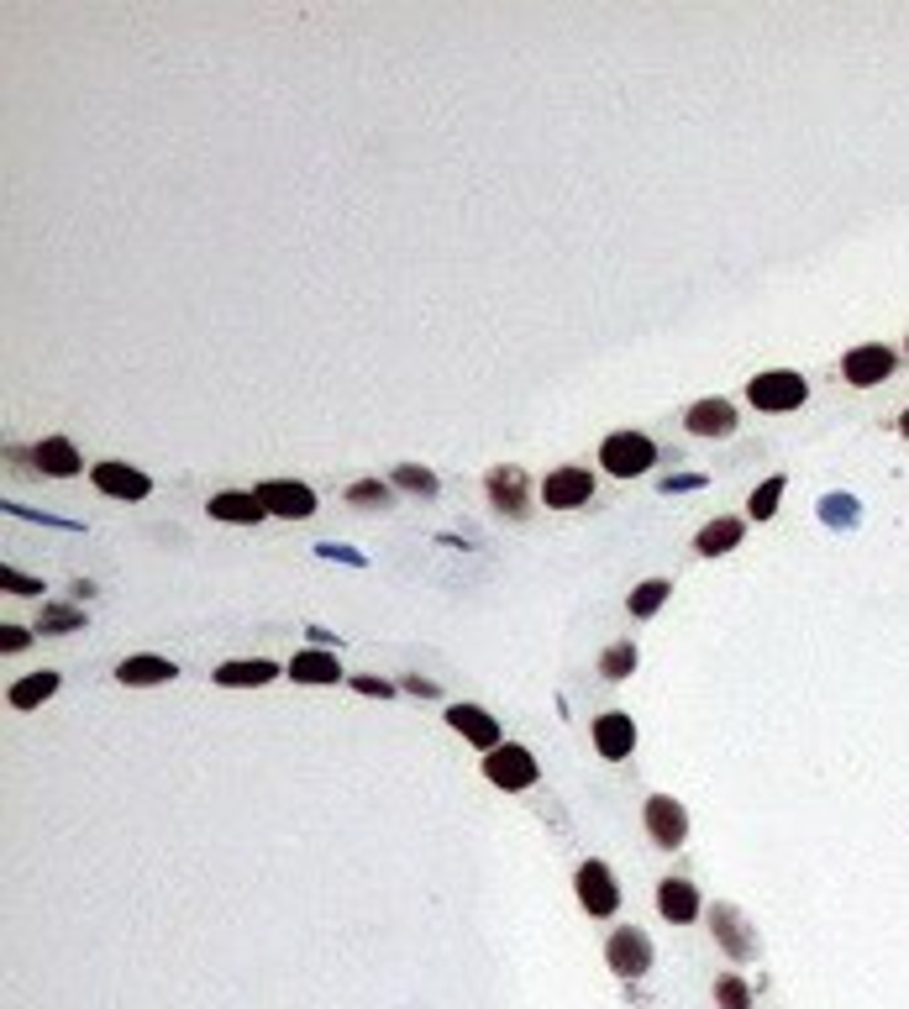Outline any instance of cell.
Masks as SVG:
<instances>
[{
    "label": "cell",
    "instance_id": "obj_36",
    "mask_svg": "<svg viewBox=\"0 0 909 1009\" xmlns=\"http://www.w3.org/2000/svg\"><path fill=\"white\" fill-rule=\"evenodd\" d=\"M899 437H905V442H909V410H905V416H899Z\"/></svg>",
    "mask_w": 909,
    "mask_h": 1009
},
{
    "label": "cell",
    "instance_id": "obj_4",
    "mask_svg": "<svg viewBox=\"0 0 909 1009\" xmlns=\"http://www.w3.org/2000/svg\"><path fill=\"white\" fill-rule=\"evenodd\" d=\"M484 778L494 788H505V794L531 788L537 784V757H531L525 747H515V742H500L494 752H484Z\"/></svg>",
    "mask_w": 909,
    "mask_h": 1009
},
{
    "label": "cell",
    "instance_id": "obj_37",
    "mask_svg": "<svg viewBox=\"0 0 909 1009\" xmlns=\"http://www.w3.org/2000/svg\"><path fill=\"white\" fill-rule=\"evenodd\" d=\"M905 353H909V343H905Z\"/></svg>",
    "mask_w": 909,
    "mask_h": 1009
},
{
    "label": "cell",
    "instance_id": "obj_26",
    "mask_svg": "<svg viewBox=\"0 0 909 1009\" xmlns=\"http://www.w3.org/2000/svg\"><path fill=\"white\" fill-rule=\"evenodd\" d=\"M84 626V610L80 605H42L38 610V631H53V636H63V631H80Z\"/></svg>",
    "mask_w": 909,
    "mask_h": 1009
},
{
    "label": "cell",
    "instance_id": "obj_33",
    "mask_svg": "<svg viewBox=\"0 0 909 1009\" xmlns=\"http://www.w3.org/2000/svg\"><path fill=\"white\" fill-rule=\"evenodd\" d=\"M400 689L421 694V700H431V694H437V684H431V679H421V673H400Z\"/></svg>",
    "mask_w": 909,
    "mask_h": 1009
},
{
    "label": "cell",
    "instance_id": "obj_20",
    "mask_svg": "<svg viewBox=\"0 0 909 1009\" xmlns=\"http://www.w3.org/2000/svg\"><path fill=\"white\" fill-rule=\"evenodd\" d=\"M657 909H663L667 920H694L699 915V888L688 884V878H663V888H657Z\"/></svg>",
    "mask_w": 909,
    "mask_h": 1009
},
{
    "label": "cell",
    "instance_id": "obj_6",
    "mask_svg": "<svg viewBox=\"0 0 909 1009\" xmlns=\"http://www.w3.org/2000/svg\"><path fill=\"white\" fill-rule=\"evenodd\" d=\"M709 930H715V941H721V951L731 962H752L757 957V936H752L747 915L736 905H709Z\"/></svg>",
    "mask_w": 909,
    "mask_h": 1009
},
{
    "label": "cell",
    "instance_id": "obj_21",
    "mask_svg": "<svg viewBox=\"0 0 909 1009\" xmlns=\"http://www.w3.org/2000/svg\"><path fill=\"white\" fill-rule=\"evenodd\" d=\"M289 679H295V684H337V679H343V663H337L331 652H300V658L289 663Z\"/></svg>",
    "mask_w": 909,
    "mask_h": 1009
},
{
    "label": "cell",
    "instance_id": "obj_11",
    "mask_svg": "<svg viewBox=\"0 0 909 1009\" xmlns=\"http://www.w3.org/2000/svg\"><path fill=\"white\" fill-rule=\"evenodd\" d=\"M253 495H258L274 516H284V521H300V516L316 510V495H310L305 485H295V479H268V485H258Z\"/></svg>",
    "mask_w": 909,
    "mask_h": 1009
},
{
    "label": "cell",
    "instance_id": "obj_3",
    "mask_svg": "<svg viewBox=\"0 0 909 1009\" xmlns=\"http://www.w3.org/2000/svg\"><path fill=\"white\" fill-rule=\"evenodd\" d=\"M484 495L505 521H525V510H531V479H525V468H515V463L489 468Z\"/></svg>",
    "mask_w": 909,
    "mask_h": 1009
},
{
    "label": "cell",
    "instance_id": "obj_13",
    "mask_svg": "<svg viewBox=\"0 0 909 1009\" xmlns=\"http://www.w3.org/2000/svg\"><path fill=\"white\" fill-rule=\"evenodd\" d=\"M736 405L731 400H694L684 410V426L694 431V437H736Z\"/></svg>",
    "mask_w": 909,
    "mask_h": 1009
},
{
    "label": "cell",
    "instance_id": "obj_27",
    "mask_svg": "<svg viewBox=\"0 0 909 1009\" xmlns=\"http://www.w3.org/2000/svg\"><path fill=\"white\" fill-rule=\"evenodd\" d=\"M667 589H673L667 579H647V584H636V589H631V600H626V610H631V615H642V621H647L652 610H657V605L667 600Z\"/></svg>",
    "mask_w": 909,
    "mask_h": 1009
},
{
    "label": "cell",
    "instance_id": "obj_16",
    "mask_svg": "<svg viewBox=\"0 0 909 1009\" xmlns=\"http://www.w3.org/2000/svg\"><path fill=\"white\" fill-rule=\"evenodd\" d=\"M27 463H38V473H48V479H74L80 473V452L63 437H48V442L27 447Z\"/></svg>",
    "mask_w": 909,
    "mask_h": 1009
},
{
    "label": "cell",
    "instance_id": "obj_24",
    "mask_svg": "<svg viewBox=\"0 0 909 1009\" xmlns=\"http://www.w3.org/2000/svg\"><path fill=\"white\" fill-rule=\"evenodd\" d=\"M389 485L405 489V495H421V500H437L442 495V485H437V473L421 463H395V473H389Z\"/></svg>",
    "mask_w": 909,
    "mask_h": 1009
},
{
    "label": "cell",
    "instance_id": "obj_22",
    "mask_svg": "<svg viewBox=\"0 0 909 1009\" xmlns=\"http://www.w3.org/2000/svg\"><path fill=\"white\" fill-rule=\"evenodd\" d=\"M53 694H59V673H53V667H42V673H27V679L11 684V705H17V710H38L42 700H53Z\"/></svg>",
    "mask_w": 909,
    "mask_h": 1009
},
{
    "label": "cell",
    "instance_id": "obj_34",
    "mask_svg": "<svg viewBox=\"0 0 909 1009\" xmlns=\"http://www.w3.org/2000/svg\"><path fill=\"white\" fill-rule=\"evenodd\" d=\"M667 495H678V489H705V473H678V479H667Z\"/></svg>",
    "mask_w": 909,
    "mask_h": 1009
},
{
    "label": "cell",
    "instance_id": "obj_23",
    "mask_svg": "<svg viewBox=\"0 0 909 1009\" xmlns=\"http://www.w3.org/2000/svg\"><path fill=\"white\" fill-rule=\"evenodd\" d=\"M180 667L168 663V658H126L122 667H116V679L122 684H132V689H142V684H168Z\"/></svg>",
    "mask_w": 909,
    "mask_h": 1009
},
{
    "label": "cell",
    "instance_id": "obj_8",
    "mask_svg": "<svg viewBox=\"0 0 909 1009\" xmlns=\"http://www.w3.org/2000/svg\"><path fill=\"white\" fill-rule=\"evenodd\" d=\"M899 368V353L884 343H868V347H851L847 358H841V379L857 384V389H872V384H884Z\"/></svg>",
    "mask_w": 909,
    "mask_h": 1009
},
{
    "label": "cell",
    "instance_id": "obj_30",
    "mask_svg": "<svg viewBox=\"0 0 909 1009\" xmlns=\"http://www.w3.org/2000/svg\"><path fill=\"white\" fill-rule=\"evenodd\" d=\"M347 504H389V489L374 479H358V485H347Z\"/></svg>",
    "mask_w": 909,
    "mask_h": 1009
},
{
    "label": "cell",
    "instance_id": "obj_5",
    "mask_svg": "<svg viewBox=\"0 0 909 1009\" xmlns=\"http://www.w3.org/2000/svg\"><path fill=\"white\" fill-rule=\"evenodd\" d=\"M642 821H647V836L657 842L663 852H678L688 836V809L673 799V794H652L647 809H642Z\"/></svg>",
    "mask_w": 909,
    "mask_h": 1009
},
{
    "label": "cell",
    "instance_id": "obj_10",
    "mask_svg": "<svg viewBox=\"0 0 909 1009\" xmlns=\"http://www.w3.org/2000/svg\"><path fill=\"white\" fill-rule=\"evenodd\" d=\"M594 495V473L589 468H552L542 485V500L552 510H573V504H584Z\"/></svg>",
    "mask_w": 909,
    "mask_h": 1009
},
{
    "label": "cell",
    "instance_id": "obj_32",
    "mask_svg": "<svg viewBox=\"0 0 909 1009\" xmlns=\"http://www.w3.org/2000/svg\"><path fill=\"white\" fill-rule=\"evenodd\" d=\"M353 689H364V694H374V700H389V694H395V684H385V679H364V673H353Z\"/></svg>",
    "mask_w": 909,
    "mask_h": 1009
},
{
    "label": "cell",
    "instance_id": "obj_35",
    "mask_svg": "<svg viewBox=\"0 0 909 1009\" xmlns=\"http://www.w3.org/2000/svg\"><path fill=\"white\" fill-rule=\"evenodd\" d=\"M0 631H6V636H0V646H6V652H17V646L32 642V631H21V626H0Z\"/></svg>",
    "mask_w": 909,
    "mask_h": 1009
},
{
    "label": "cell",
    "instance_id": "obj_15",
    "mask_svg": "<svg viewBox=\"0 0 909 1009\" xmlns=\"http://www.w3.org/2000/svg\"><path fill=\"white\" fill-rule=\"evenodd\" d=\"M447 726L458 731V736H468L479 752L500 747V721H494L489 710H479V705H452V710H447Z\"/></svg>",
    "mask_w": 909,
    "mask_h": 1009
},
{
    "label": "cell",
    "instance_id": "obj_18",
    "mask_svg": "<svg viewBox=\"0 0 909 1009\" xmlns=\"http://www.w3.org/2000/svg\"><path fill=\"white\" fill-rule=\"evenodd\" d=\"M274 673H279V667L268 663V658H232V663L216 667V684L222 689H258V684H274Z\"/></svg>",
    "mask_w": 909,
    "mask_h": 1009
},
{
    "label": "cell",
    "instance_id": "obj_17",
    "mask_svg": "<svg viewBox=\"0 0 909 1009\" xmlns=\"http://www.w3.org/2000/svg\"><path fill=\"white\" fill-rule=\"evenodd\" d=\"M211 516L216 521H243V526H258L268 516V504L258 495H247V489H222V495H211Z\"/></svg>",
    "mask_w": 909,
    "mask_h": 1009
},
{
    "label": "cell",
    "instance_id": "obj_31",
    "mask_svg": "<svg viewBox=\"0 0 909 1009\" xmlns=\"http://www.w3.org/2000/svg\"><path fill=\"white\" fill-rule=\"evenodd\" d=\"M0 579H6V594H42V584L32 579V573H17V568H6Z\"/></svg>",
    "mask_w": 909,
    "mask_h": 1009
},
{
    "label": "cell",
    "instance_id": "obj_28",
    "mask_svg": "<svg viewBox=\"0 0 909 1009\" xmlns=\"http://www.w3.org/2000/svg\"><path fill=\"white\" fill-rule=\"evenodd\" d=\"M600 673H605V679H631V673H636V646L631 642L605 646V652H600Z\"/></svg>",
    "mask_w": 909,
    "mask_h": 1009
},
{
    "label": "cell",
    "instance_id": "obj_1",
    "mask_svg": "<svg viewBox=\"0 0 909 1009\" xmlns=\"http://www.w3.org/2000/svg\"><path fill=\"white\" fill-rule=\"evenodd\" d=\"M600 463H605V473H615V479H636V473H647V468L657 463V442L642 437V431H615V437L600 442Z\"/></svg>",
    "mask_w": 909,
    "mask_h": 1009
},
{
    "label": "cell",
    "instance_id": "obj_14",
    "mask_svg": "<svg viewBox=\"0 0 909 1009\" xmlns=\"http://www.w3.org/2000/svg\"><path fill=\"white\" fill-rule=\"evenodd\" d=\"M594 747H600V757H610V763L631 757V747H636V721H631L626 710L600 715V721H594Z\"/></svg>",
    "mask_w": 909,
    "mask_h": 1009
},
{
    "label": "cell",
    "instance_id": "obj_2",
    "mask_svg": "<svg viewBox=\"0 0 909 1009\" xmlns=\"http://www.w3.org/2000/svg\"><path fill=\"white\" fill-rule=\"evenodd\" d=\"M809 395V384L794 374V368H768V374H757L747 384V400L757 410H799Z\"/></svg>",
    "mask_w": 909,
    "mask_h": 1009
},
{
    "label": "cell",
    "instance_id": "obj_7",
    "mask_svg": "<svg viewBox=\"0 0 909 1009\" xmlns=\"http://www.w3.org/2000/svg\"><path fill=\"white\" fill-rule=\"evenodd\" d=\"M605 957H610V968L621 972L626 983H631V978H642V972H652V941H647V930H642V926L610 930Z\"/></svg>",
    "mask_w": 909,
    "mask_h": 1009
},
{
    "label": "cell",
    "instance_id": "obj_25",
    "mask_svg": "<svg viewBox=\"0 0 909 1009\" xmlns=\"http://www.w3.org/2000/svg\"><path fill=\"white\" fill-rule=\"evenodd\" d=\"M784 485H788L784 473H773V479H763V485L752 489V504H747L752 521H768L773 510H778V500H784Z\"/></svg>",
    "mask_w": 909,
    "mask_h": 1009
},
{
    "label": "cell",
    "instance_id": "obj_9",
    "mask_svg": "<svg viewBox=\"0 0 909 1009\" xmlns=\"http://www.w3.org/2000/svg\"><path fill=\"white\" fill-rule=\"evenodd\" d=\"M579 905L589 909V915H615L621 909V888H615V873L605 868V863H584L579 868Z\"/></svg>",
    "mask_w": 909,
    "mask_h": 1009
},
{
    "label": "cell",
    "instance_id": "obj_29",
    "mask_svg": "<svg viewBox=\"0 0 909 1009\" xmlns=\"http://www.w3.org/2000/svg\"><path fill=\"white\" fill-rule=\"evenodd\" d=\"M715 1005L721 1009H752V989L736 978V972H726V978H715Z\"/></svg>",
    "mask_w": 909,
    "mask_h": 1009
},
{
    "label": "cell",
    "instance_id": "obj_19",
    "mask_svg": "<svg viewBox=\"0 0 909 1009\" xmlns=\"http://www.w3.org/2000/svg\"><path fill=\"white\" fill-rule=\"evenodd\" d=\"M742 537H747V521H736V516H721V521L699 526V537H694V552H699V558H721V552H731V547H742Z\"/></svg>",
    "mask_w": 909,
    "mask_h": 1009
},
{
    "label": "cell",
    "instance_id": "obj_12",
    "mask_svg": "<svg viewBox=\"0 0 909 1009\" xmlns=\"http://www.w3.org/2000/svg\"><path fill=\"white\" fill-rule=\"evenodd\" d=\"M90 479H95L101 495H116V500H147V495H153V479L137 473L132 463H95L90 468Z\"/></svg>",
    "mask_w": 909,
    "mask_h": 1009
}]
</instances>
